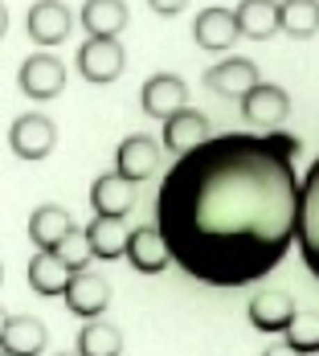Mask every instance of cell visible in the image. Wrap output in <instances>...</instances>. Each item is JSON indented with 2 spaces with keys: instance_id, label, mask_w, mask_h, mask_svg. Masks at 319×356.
I'll use <instances>...</instances> for the list:
<instances>
[{
  "instance_id": "cell-1",
  "label": "cell",
  "mask_w": 319,
  "mask_h": 356,
  "mask_svg": "<svg viewBox=\"0 0 319 356\" xmlns=\"http://www.w3.org/2000/svg\"><path fill=\"white\" fill-rule=\"evenodd\" d=\"M299 143L286 136H217L160 180L156 225L184 275L209 286L266 279L299 225Z\"/></svg>"
},
{
  "instance_id": "cell-2",
  "label": "cell",
  "mask_w": 319,
  "mask_h": 356,
  "mask_svg": "<svg viewBox=\"0 0 319 356\" xmlns=\"http://www.w3.org/2000/svg\"><path fill=\"white\" fill-rule=\"evenodd\" d=\"M295 246L303 254L307 270L319 279V156L307 168V177L299 184V225H295Z\"/></svg>"
},
{
  "instance_id": "cell-3",
  "label": "cell",
  "mask_w": 319,
  "mask_h": 356,
  "mask_svg": "<svg viewBox=\"0 0 319 356\" xmlns=\"http://www.w3.org/2000/svg\"><path fill=\"white\" fill-rule=\"evenodd\" d=\"M17 82H21V90H25L33 103H49V99H58V95L66 90V66H62L54 54H33V58L21 62Z\"/></svg>"
},
{
  "instance_id": "cell-4",
  "label": "cell",
  "mask_w": 319,
  "mask_h": 356,
  "mask_svg": "<svg viewBox=\"0 0 319 356\" xmlns=\"http://www.w3.org/2000/svg\"><path fill=\"white\" fill-rule=\"evenodd\" d=\"M54 143H58V127L41 111H29V115L13 119V127H8V147L21 160H45L54 152Z\"/></svg>"
},
{
  "instance_id": "cell-5",
  "label": "cell",
  "mask_w": 319,
  "mask_h": 356,
  "mask_svg": "<svg viewBox=\"0 0 319 356\" xmlns=\"http://www.w3.org/2000/svg\"><path fill=\"white\" fill-rule=\"evenodd\" d=\"M127 66V54H123V45H119V37H90V41H82V49H78V70L86 82H115L119 74Z\"/></svg>"
},
{
  "instance_id": "cell-6",
  "label": "cell",
  "mask_w": 319,
  "mask_h": 356,
  "mask_svg": "<svg viewBox=\"0 0 319 356\" xmlns=\"http://www.w3.org/2000/svg\"><path fill=\"white\" fill-rule=\"evenodd\" d=\"M140 99H143V115L168 123L172 115H180V111L188 107V103H184V99H188V86H184V78H177V74H152V78L143 82Z\"/></svg>"
},
{
  "instance_id": "cell-7",
  "label": "cell",
  "mask_w": 319,
  "mask_h": 356,
  "mask_svg": "<svg viewBox=\"0 0 319 356\" xmlns=\"http://www.w3.org/2000/svg\"><path fill=\"white\" fill-rule=\"evenodd\" d=\"M127 262L140 270V275H160L168 262H177L172 258V246H168V238H164V229L160 225H140V229H131V238H127Z\"/></svg>"
},
{
  "instance_id": "cell-8",
  "label": "cell",
  "mask_w": 319,
  "mask_h": 356,
  "mask_svg": "<svg viewBox=\"0 0 319 356\" xmlns=\"http://www.w3.org/2000/svg\"><path fill=\"white\" fill-rule=\"evenodd\" d=\"M62 299L78 320H103V312L111 307V283L95 270H78Z\"/></svg>"
},
{
  "instance_id": "cell-9",
  "label": "cell",
  "mask_w": 319,
  "mask_h": 356,
  "mask_svg": "<svg viewBox=\"0 0 319 356\" xmlns=\"http://www.w3.org/2000/svg\"><path fill=\"white\" fill-rule=\"evenodd\" d=\"M193 37L201 49H213V54H225L234 49V41L242 37V25H238V13L234 8H201L197 21H193Z\"/></svg>"
},
{
  "instance_id": "cell-10",
  "label": "cell",
  "mask_w": 319,
  "mask_h": 356,
  "mask_svg": "<svg viewBox=\"0 0 319 356\" xmlns=\"http://www.w3.org/2000/svg\"><path fill=\"white\" fill-rule=\"evenodd\" d=\"M213 140V123L209 115H201V111L184 107L180 115H172L168 123H164V147L172 152V156H188V152H197V147H205Z\"/></svg>"
},
{
  "instance_id": "cell-11",
  "label": "cell",
  "mask_w": 319,
  "mask_h": 356,
  "mask_svg": "<svg viewBox=\"0 0 319 356\" xmlns=\"http://www.w3.org/2000/svg\"><path fill=\"white\" fill-rule=\"evenodd\" d=\"M74 275L78 270H74L62 254H54V250H37L33 258H29V270H25L29 286H33L37 295H45V299L66 295V286L74 283Z\"/></svg>"
},
{
  "instance_id": "cell-12",
  "label": "cell",
  "mask_w": 319,
  "mask_h": 356,
  "mask_svg": "<svg viewBox=\"0 0 319 356\" xmlns=\"http://www.w3.org/2000/svg\"><path fill=\"white\" fill-rule=\"evenodd\" d=\"M286 111H291V95H286L283 86H270V82H258L246 99H242V115H246V123L262 127V131L279 127V123L286 119Z\"/></svg>"
},
{
  "instance_id": "cell-13",
  "label": "cell",
  "mask_w": 319,
  "mask_h": 356,
  "mask_svg": "<svg viewBox=\"0 0 319 356\" xmlns=\"http://www.w3.org/2000/svg\"><path fill=\"white\" fill-rule=\"evenodd\" d=\"M160 168V143L152 136H127V140L115 147V172L127 180H147Z\"/></svg>"
},
{
  "instance_id": "cell-14",
  "label": "cell",
  "mask_w": 319,
  "mask_h": 356,
  "mask_svg": "<svg viewBox=\"0 0 319 356\" xmlns=\"http://www.w3.org/2000/svg\"><path fill=\"white\" fill-rule=\"evenodd\" d=\"M90 205H95V217H127L136 209V180L119 172L99 177L90 184Z\"/></svg>"
},
{
  "instance_id": "cell-15",
  "label": "cell",
  "mask_w": 319,
  "mask_h": 356,
  "mask_svg": "<svg viewBox=\"0 0 319 356\" xmlns=\"http://www.w3.org/2000/svg\"><path fill=\"white\" fill-rule=\"evenodd\" d=\"M25 29L37 45H62L70 37V8L62 0H37L25 17Z\"/></svg>"
},
{
  "instance_id": "cell-16",
  "label": "cell",
  "mask_w": 319,
  "mask_h": 356,
  "mask_svg": "<svg viewBox=\"0 0 319 356\" xmlns=\"http://www.w3.org/2000/svg\"><path fill=\"white\" fill-rule=\"evenodd\" d=\"M258 82L262 78H258V66L250 58H225L221 66L205 70V86L217 90V95H229V99H246Z\"/></svg>"
},
{
  "instance_id": "cell-17",
  "label": "cell",
  "mask_w": 319,
  "mask_h": 356,
  "mask_svg": "<svg viewBox=\"0 0 319 356\" xmlns=\"http://www.w3.org/2000/svg\"><path fill=\"white\" fill-rule=\"evenodd\" d=\"M0 348L8 356H41L45 353V323L37 316H4Z\"/></svg>"
},
{
  "instance_id": "cell-18",
  "label": "cell",
  "mask_w": 319,
  "mask_h": 356,
  "mask_svg": "<svg viewBox=\"0 0 319 356\" xmlns=\"http://www.w3.org/2000/svg\"><path fill=\"white\" fill-rule=\"evenodd\" d=\"M234 13H238L242 37H250V41H266L283 29V4L279 0H242Z\"/></svg>"
},
{
  "instance_id": "cell-19",
  "label": "cell",
  "mask_w": 319,
  "mask_h": 356,
  "mask_svg": "<svg viewBox=\"0 0 319 356\" xmlns=\"http://www.w3.org/2000/svg\"><path fill=\"white\" fill-rule=\"evenodd\" d=\"M291 320H295V299L283 291H258L250 299V323L258 332H286Z\"/></svg>"
},
{
  "instance_id": "cell-20",
  "label": "cell",
  "mask_w": 319,
  "mask_h": 356,
  "mask_svg": "<svg viewBox=\"0 0 319 356\" xmlns=\"http://www.w3.org/2000/svg\"><path fill=\"white\" fill-rule=\"evenodd\" d=\"M70 234H74V217L62 205H41L29 217V238H33L37 250H58Z\"/></svg>"
},
{
  "instance_id": "cell-21",
  "label": "cell",
  "mask_w": 319,
  "mask_h": 356,
  "mask_svg": "<svg viewBox=\"0 0 319 356\" xmlns=\"http://www.w3.org/2000/svg\"><path fill=\"white\" fill-rule=\"evenodd\" d=\"M82 25L90 37H119L127 25V4L123 0H86L82 4Z\"/></svg>"
},
{
  "instance_id": "cell-22",
  "label": "cell",
  "mask_w": 319,
  "mask_h": 356,
  "mask_svg": "<svg viewBox=\"0 0 319 356\" xmlns=\"http://www.w3.org/2000/svg\"><path fill=\"white\" fill-rule=\"evenodd\" d=\"M78 353L82 356H119L123 353V332L106 320H86L78 332Z\"/></svg>"
},
{
  "instance_id": "cell-23",
  "label": "cell",
  "mask_w": 319,
  "mask_h": 356,
  "mask_svg": "<svg viewBox=\"0 0 319 356\" xmlns=\"http://www.w3.org/2000/svg\"><path fill=\"white\" fill-rule=\"evenodd\" d=\"M119 221H123V217H95V221L86 225V238H90V246H95V258H119V254H127V238H131V234H123Z\"/></svg>"
},
{
  "instance_id": "cell-24",
  "label": "cell",
  "mask_w": 319,
  "mask_h": 356,
  "mask_svg": "<svg viewBox=\"0 0 319 356\" xmlns=\"http://www.w3.org/2000/svg\"><path fill=\"white\" fill-rule=\"evenodd\" d=\"M283 33L303 41L319 33V0H283Z\"/></svg>"
},
{
  "instance_id": "cell-25",
  "label": "cell",
  "mask_w": 319,
  "mask_h": 356,
  "mask_svg": "<svg viewBox=\"0 0 319 356\" xmlns=\"http://www.w3.org/2000/svg\"><path fill=\"white\" fill-rule=\"evenodd\" d=\"M283 340L299 353H319V312H295V320L286 323Z\"/></svg>"
},
{
  "instance_id": "cell-26",
  "label": "cell",
  "mask_w": 319,
  "mask_h": 356,
  "mask_svg": "<svg viewBox=\"0 0 319 356\" xmlns=\"http://www.w3.org/2000/svg\"><path fill=\"white\" fill-rule=\"evenodd\" d=\"M54 254H62V258L70 262L74 270H86V258H95V246H90V238H86V229H74L70 238H66L62 246L54 250Z\"/></svg>"
},
{
  "instance_id": "cell-27",
  "label": "cell",
  "mask_w": 319,
  "mask_h": 356,
  "mask_svg": "<svg viewBox=\"0 0 319 356\" xmlns=\"http://www.w3.org/2000/svg\"><path fill=\"white\" fill-rule=\"evenodd\" d=\"M184 4L188 0H147V8L160 13V17H177V13H184Z\"/></svg>"
},
{
  "instance_id": "cell-28",
  "label": "cell",
  "mask_w": 319,
  "mask_h": 356,
  "mask_svg": "<svg viewBox=\"0 0 319 356\" xmlns=\"http://www.w3.org/2000/svg\"><path fill=\"white\" fill-rule=\"evenodd\" d=\"M262 356H307V353H299V348H291V344L283 340V344H270V348H266Z\"/></svg>"
},
{
  "instance_id": "cell-29",
  "label": "cell",
  "mask_w": 319,
  "mask_h": 356,
  "mask_svg": "<svg viewBox=\"0 0 319 356\" xmlns=\"http://www.w3.org/2000/svg\"><path fill=\"white\" fill-rule=\"evenodd\" d=\"M58 356H82V353H78V348H74V353H58Z\"/></svg>"
},
{
  "instance_id": "cell-30",
  "label": "cell",
  "mask_w": 319,
  "mask_h": 356,
  "mask_svg": "<svg viewBox=\"0 0 319 356\" xmlns=\"http://www.w3.org/2000/svg\"><path fill=\"white\" fill-rule=\"evenodd\" d=\"M4 356H8V353H4Z\"/></svg>"
}]
</instances>
